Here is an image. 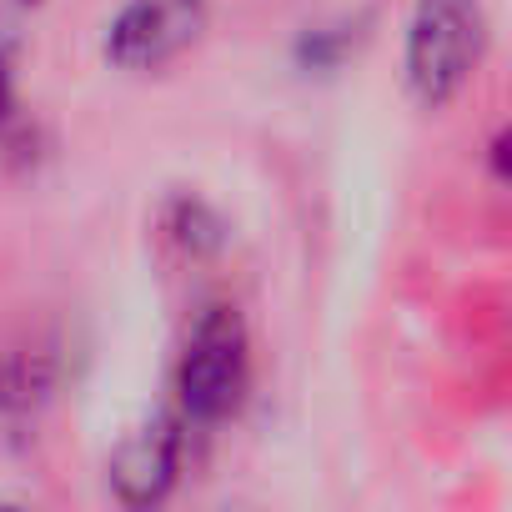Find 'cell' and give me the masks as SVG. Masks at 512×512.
Instances as JSON below:
<instances>
[{"instance_id": "obj_5", "label": "cell", "mask_w": 512, "mask_h": 512, "mask_svg": "<svg viewBox=\"0 0 512 512\" xmlns=\"http://www.w3.org/2000/svg\"><path fill=\"white\" fill-rule=\"evenodd\" d=\"M11 111V71H6V56H0V116Z\"/></svg>"}, {"instance_id": "obj_1", "label": "cell", "mask_w": 512, "mask_h": 512, "mask_svg": "<svg viewBox=\"0 0 512 512\" xmlns=\"http://www.w3.org/2000/svg\"><path fill=\"white\" fill-rule=\"evenodd\" d=\"M482 6L477 0H417L407 31V81L422 106H447L482 61Z\"/></svg>"}, {"instance_id": "obj_3", "label": "cell", "mask_w": 512, "mask_h": 512, "mask_svg": "<svg viewBox=\"0 0 512 512\" xmlns=\"http://www.w3.org/2000/svg\"><path fill=\"white\" fill-rule=\"evenodd\" d=\"M206 26V0H126L111 21L106 51L121 71H161Z\"/></svg>"}, {"instance_id": "obj_2", "label": "cell", "mask_w": 512, "mask_h": 512, "mask_svg": "<svg viewBox=\"0 0 512 512\" xmlns=\"http://www.w3.org/2000/svg\"><path fill=\"white\" fill-rule=\"evenodd\" d=\"M181 412L191 422H221L241 407L246 392V327L231 307H206L181 347L176 367Z\"/></svg>"}, {"instance_id": "obj_4", "label": "cell", "mask_w": 512, "mask_h": 512, "mask_svg": "<svg viewBox=\"0 0 512 512\" xmlns=\"http://www.w3.org/2000/svg\"><path fill=\"white\" fill-rule=\"evenodd\" d=\"M176 467H181V427L171 417L141 427L136 437H126L111 457V482H116V497L131 502V507H146V502H161L166 487L176 482Z\"/></svg>"}]
</instances>
